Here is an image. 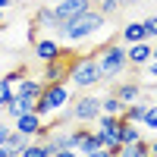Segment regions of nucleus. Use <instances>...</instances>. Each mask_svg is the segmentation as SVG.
<instances>
[{"label": "nucleus", "mask_w": 157, "mask_h": 157, "mask_svg": "<svg viewBox=\"0 0 157 157\" xmlns=\"http://www.w3.org/2000/svg\"><path fill=\"white\" fill-rule=\"evenodd\" d=\"M104 25H107V16L98 10V6H88L85 13H78L75 19H69V22H63V25H57V41H66V44H78V41H85V38H91V35H98Z\"/></svg>", "instance_id": "nucleus-1"}, {"label": "nucleus", "mask_w": 157, "mask_h": 157, "mask_svg": "<svg viewBox=\"0 0 157 157\" xmlns=\"http://www.w3.org/2000/svg\"><path fill=\"white\" fill-rule=\"evenodd\" d=\"M69 101H72V85L69 82H47L41 88V98L35 101V113L38 116H57L69 107Z\"/></svg>", "instance_id": "nucleus-2"}, {"label": "nucleus", "mask_w": 157, "mask_h": 157, "mask_svg": "<svg viewBox=\"0 0 157 157\" xmlns=\"http://www.w3.org/2000/svg\"><path fill=\"white\" fill-rule=\"evenodd\" d=\"M98 69H101V78L104 82H113V78H120L126 69H129V60H126V44L123 41H107L98 54Z\"/></svg>", "instance_id": "nucleus-3"}, {"label": "nucleus", "mask_w": 157, "mask_h": 157, "mask_svg": "<svg viewBox=\"0 0 157 157\" xmlns=\"http://www.w3.org/2000/svg\"><path fill=\"white\" fill-rule=\"evenodd\" d=\"M66 82L78 91H88V88H94L101 85L104 78H101V69H98V60L94 54H82V57H72V66H69V78Z\"/></svg>", "instance_id": "nucleus-4"}, {"label": "nucleus", "mask_w": 157, "mask_h": 157, "mask_svg": "<svg viewBox=\"0 0 157 157\" xmlns=\"http://www.w3.org/2000/svg\"><path fill=\"white\" fill-rule=\"evenodd\" d=\"M66 116H69L75 126H91L101 116V98L98 94H78L75 101H69Z\"/></svg>", "instance_id": "nucleus-5"}, {"label": "nucleus", "mask_w": 157, "mask_h": 157, "mask_svg": "<svg viewBox=\"0 0 157 157\" xmlns=\"http://www.w3.org/2000/svg\"><path fill=\"white\" fill-rule=\"evenodd\" d=\"M72 57H75V54H69V50H63V54H60L57 60L44 63L41 82H44V85H47V82H66V78H69V66H72Z\"/></svg>", "instance_id": "nucleus-6"}, {"label": "nucleus", "mask_w": 157, "mask_h": 157, "mask_svg": "<svg viewBox=\"0 0 157 157\" xmlns=\"http://www.w3.org/2000/svg\"><path fill=\"white\" fill-rule=\"evenodd\" d=\"M88 6H91V0H57L50 10H54V22H57V25H63V22L75 19L78 13H85Z\"/></svg>", "instance_id": "nucleus-7"}, {"label": "nucleus", "mask_w": 157, "mask_h": 157, "mask_svg": "<svg viewBox=\"0 0 157 157\" xmlns=\"http://www.w3.org/2000/svg\"><path fill=\"white\" fill-rule=\"evenodd\" d=\"M41 126H44V116H38L35 110H29V113H22V116L13 120V129L22 132V135H29V138H38V135H41Z\"/></svg>", "instance_id": "nucleus-8"}, {"label": "nucleus", "mask_w": 157, "mask_h": 157, "mask_svg": "<svg viewBox=\"0 0 157 157\" xmlns=\"http://www.w3.org/2000/svg\"><path fill=\"white\" fill-rule=\"evenodd\" d=\"M32 47H35L38 63H50V60H57V57L63 54V44L57 41V38H38Z\"/></svg>", "instance_id": "nucleus-9"}, {"label": "nucleus", "mask_w": 157, "mask_h": 157, "mask_svg": "<svg viewBox=\"0 0 157 157\" xmlns=\"http://www.w3.org/2000/svg\"><path fill=\"white\" fill-rule=\"evenodd\" d=\"M126 60H129V66H132V69H141V66L151 60V41L126 44Z\"/></svg>", "instance_id": "nucleus-10"}, {"label": "nucleus", "mask_w": 157, "mask_h": 157, "mask_svg": "<svg viewBox=\"0 0 157 157\" xmlns=\"http://www.w3.org/2000/svg\"><path fill=\"white\" fill-rule=\"evenodd\" d=\"M41 88H44V82H41V78H32V75H25L22 82H16V85H13V91H16L19 98L32 101V104H35L38 98H41Z\"/></svg>", "instance_id": "nucleus-11"}, {"label": "nucleus", "mask_w": 157, "mask_h": 157, "mask_svg": "<svg viewBox=\"0 0 157 157\" xmlns=\"http://www.w3.org/2000/svg\"><path fill=\"white\" fill-rule=\"evenodd\" d=\"M113 94L120 98L123 104H135V101H141L145 88H141L138 82H120V85H113Z\"/></svg>", "instance_id": "nucleus-12"}, {"label": "nucleus", "mask_w": 157, "mask_h": 157, "mask_svg": "<svg viewBox=\"0 0 157 157\" xmlns=\"http://www.w3.org/2000/svg\"><path fill=\"white\" fill-rule=\"evenodd\" d=\"M120 41H123V44L148 41V35H145V25H141V22H126V25H123V32H120Z\"/></svg>", "instance_id": "nucleus-13"}, {"label": "nucleus", "mask_w": 157, "mask_h": 157, "mask_svg": "<svg viewBox=\"0 0 157 157\" xmlns=\"http://www.w3.org/2000/svg\"><path fill=\"white\" fill-rule=\"evenodd\" d=\"M29 135H22V132H16V129H10V135H6V141H3V148H6V154L10 157H19V151L29 145Z\"/></svg>", "instance_id": "nucleus-14"}, {"label": "nucleus", "mask_w": 157, "mask_h": 157, "mask_svg": "<svg viewBox=\"0 0 157 157\" xmlns=\"http://www.w3.org/2000/svg\"><path fill=\"white\" fill-rule=\"evenodd\" d=\"M29 110H35V104H32V101H25V98H19V94H13V101L3 107V113L10 116V120H16V116L29 113Z\"/></svg>", "instance_id": "nucleus-15"}, {"label": "nucleus", "mask_w": 157, "mask_h": 157, "mask_svg": "<svg viewBox=\"0 0 157 157\" xmlns=\"http://www.w3.org/2000/svg\"><path fill=\"white\" fill-rule=\"evenodd\" d=\"M145 110H148V101L126 104V110H123V120H126V123H135V126H141V120H145Z\"/></svg>", "instance_id": "nucleus-16"}, {"label": "nucleus", "mask_w": 157, "mask_h": 157, "mask_svg": "<svg viewBox=\"0 0 157 157\" xmlns=\"http://www.w3.org/2000/svg\"><path fill=\"white\" fill-rule=\"evenodd\" d=\"M116 157H151V148H148V141H145V138H138L135 145H120Z\"/></svg>", "instance_id": "nucleus-17"}, {"label": "nucleus", "mask_w": 157, "mask_h": 157, "mask_svg": "<svg viewBox=\"0 0 157 157\" xmlns=\"http://www.w3.org/2000/svg\"><path fill=\"white\" fill-rule=\"evenodd\" d=\"M32 25H38V29H50V32H54V29H57V22H54V10H50V6H38L35 16H32Z\"/></svg>", "instance_id": "nucleus-18"}, {"label": "nucleus", "mask_w": 157, "mask_h": 157, "mask_svg": "<svg viewBox=\"0 0 157 157\" xmlns=\"http://www.w3.org/2000/svg\"><path fill=\"white\" fill-rule=\"evenodd\" d=\"M123 110H126V104H123L120 98H116L113 91L101 98V113H110V116H123Z\"/></svg>", "instance_id": "nucleus-19"}, {"label": "nucleus", "mask_w": 157, "mask_h": 157, "mask_svg": "<svg viewBox=\"0 0 157 157\" xmlns=\"http://www.w3.org/2000/svg\"><path fill=\"white\" fill-rule=\"evenodd\" d=\"M19 157H50V148L44 145L41 138H32L29 145H25V148L19 151Z\"/></svg>", "instance_id": "nucleus-20"}, {"label": "nucleus", "mask_w": 157, "mask_h": 157, "mask_svg": "<svg viewBox=\"0 0 157 157\" xmlns=\"http://www.w3.org/2000/svg\"><path fill=\"white\" fill-rule=\"evenodd\" d=\"M138 138H141L138 126H135V123H126V120H123V126H120V145H135Z\"/></svg>", "instance_id": "nucleus-21"}, {"label": "nucleus", "mask_w": 157, "mask_h": 157, "mask_svg": "<svg viewBox=\"0 0 157 157\" xmlns=\"http://www.w3.org/2000/svg\"><path fill=\"white\" fill-rule=\"evenodd\" d=\"M141 126L151 129V132H157V104H148V110H145V120H141Z\"/></svg>", "instance_id": "nucleus-22"}, {"label": "nucleus", "mask_w": 157, "mask_h": 157, "mask_svg": "<svg viewBox=\"0 0 157 157\" xmlns=\"http://www.w3.org/2000/svg\"><path fill=\"white\" fill-rule=\"evenodd\" d=\"M141 25H145V35H148V41H157V13H151L148 19H141Z\"/></svg>", "instance_id": "nucleus-23"}, {"label": "nucleus", "mask_w": 157, "mask_h": 157, "mask_svg": "<svg viewBox=\"0 0 157 157\" xmlns=\"http://www.w3.org/2000/svg\"><path fill=\"white\" fill-rule=\"evenodd\" d=\"M13 94H16V91H13V85L6 82V78H0V110H3L6 104L13 101Z\"/></svg>", "instance_id": "nucleus-24"}, {"label": "nucleus", "mask_w": 157, "mask_h": 157, "mask_svg": "<svg viewBox=\"0 0 157 157\" xmlns=\"http://www.w3.org/2000/svg\"><path fill=\"white\" fill-rule=\"evenodd\" d=\"M98 10L110 19V16H116V13H120L123 6H120V0H101V3H98Z\"/></svg>", "instance_id": "nucleus-25"}, {"label": "nucleus", "mask_w": 157, "mask_h": 157, "mask_svg": "<svg viewBox=\"0 0 157 157\" xmlns=\"http://www.w3.org/2000/svg\"><path fill=\"white\" fill-rule=\"evenodd\" d=\"M25 75H29V66H25V63H22V66H16V69H13V72H6L3 78H6L10 85H16V82H22Z\"/></svg>", "instance_id": "nucleus-26"}, {"label": "nucleus", "mask_w": 157, "mask_h": 157, "mask_svg": "<svg viewBox=\"0 0 157 157\" xmlns=\"http://www.w3.org/2000/svg\"><path fill=\"white\" fill-rule=\"evenodd\" d=\"M141 69H145V75H148V78H157V60H148Z\"/></svg>", "instance_id": "nucleus-27"}, {"label": "nucleus", "mask_w": 157, "mask_h": 157, "mask_svg": "<svg viewBox=\"0 0 157 157\" xmlns=\"http://www.w3.org/2000/svg\"><path fill=\"white\" fill-rule=\"evenodd\" d=\"M50 157H82V154H78L75 148H63V151H54Z\"/></svg>", "instance_id": "nucleus-28"}, {"label": "nucleus", "mask_w": 157, "mask_h": 157, "mask_svg": "<svg viewBox=\"0 0 157 157\" xmlns=\"http://www.w3.org/2000/svg\"><path fill=\"white\" fill-rule=\"evenodd\" d=\"M82 157H116V154L107 151V148H98V151H88V154H82Z\"/></svg>", "instance_id": "nucleus-29"}, {"label": "nucleus", "mask_w": 157, "mask_h": 157, "mask_svg": "<svg viewBox=\"0 0 157 157\" xmlns=\"http://www.w3.org/2000/svg\"><path fill=\"white\" fill-rule=\"evenodd\" d=\"M6 135H10V126H6V123H0V145L6 141Z\"/></svg>", "instance_id": "nucleus-30"}, {"label": "nucleus", "mask_w": 157, "mask_h": 157, "mask_svg": "<svg viewBox=\"0 0 157 157\" xmlns=\"http://www.w3.org/2000/svg\"><path fill=\"white\" fill-rule=\"evenodd\" d=\"M148 148H151V157H157V135H154V138L148 141Z\"/></svg>", "instance_id": "nucleus-31"}, {"label": "nucleus", "mask_w": 157, "mask_h": 157, "mask_svg": "<svg viewBox=\"0 0 157 157\" xmlns=\"http://www.w3.org/2000/svg\"><path fill=\"white\" fill-rule=\"evenodd\" d=\"M0 29H6V10H0Z\"/></svg>", "instance_id": "nucleus-32"}, {"label": "nucleus", "mask_w": 157, "mask_h": 157, "mask_svg": "<svg viewBox=\"0 0 157 157\" xmlns=\"http://www.w3.org/2000/svg\"><path fill=\"white\" fill-rule=\"evenodd\" d=\"M6 6H13V0H0V10H6Z\"/></svg>", "instance_id": "nucleus-33"}, {"label": "nucleus", "mask_w": 157, "mask_h": 157, "mask_svg": "<svg viewBox=\"0 0 157 157\" xmlns=\"http://www.w3.org/2000/svg\"><path fill=\"white\" fill-rule=\"evenodd\" d=\"M129 3H135V0H120V6H129Z\"/></svg>", "instance_id": "nucleus-34"}, {"label": "nucleus", "mask_w": 157, "mask_h": 157, "mask_svg": "<svg viewBox=\"0 0 157 157\" xmlns=\"http://www.w3.org/2000/svg\"><path fill=\"white\" fill-rule=\"evenodd\" d=\"M0 157H10V154H6V148H3V145H0Z\"/></svg>", "instance_id": "nucleus-35"}, {"label": "nucleus", "mask_w": 157, "mask_h": 157, "mask_svg": "<svg viewBox=\"0 0 157 157\" xmlns=\"http://www.w3.org/2000/svg\"><path fill=\"white\" fill-rule=\"evenodd\" d=\"M47 3H57V0H47Z\"/></svg>", "instance_id": "nucleus-36"}, {"label": "nucleus", "mask_w": 157, "mask_h": 157, "mask_svg": "<svg viewBox=\"0 0 157 157\" xmlns=\"http://www.w3.org/2000/svg\"><path fill=\"white\" fill-rule=\"evenodd\" d=\"M154 104H157V98H154Z\"/></svg>", "instance_id": "nucleus-37"}]
</instances>
